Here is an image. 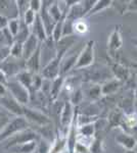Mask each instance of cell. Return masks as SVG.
I'll return each instance as SVG.
<instances>
[{"mask_svg": "<svg viewBox=\"0 0 137 153\" xmlns=\"http://www.w3.org/2000/svg\"><path fill=\"white\" fill-rule=\"evenodd\" d=\"M6 88L8 94L13 97L17 102L23 106H27L31 100V92L24 87L21 83H19L14 78L8 79L6 84Z\"/></svg>", "mask_w": 137, "mask_h": 153, "instance_id": "obj_1", "label": "cell"}, {"mask_svg": "<svg viewBox=\"0 0 137 153\" xmlns=\"http://www.w3.org/2000/svg\"><path fill=\"white\" fill-rule=\"evenodd\" d=\"M40 139V135L35 130L31 128H27L25 130H22L19 132L12 135L9 139H7L5 142V147L7 149H10L16 146L23 145L25 143H28L31 141H38Z\"/></svg>", "mask_w": 137, "mask_h": 153, "instance_id": "obj_2", "label": "cell"}, {"mask_svg": "<svg viewBox=\"0 0 137 153\" xmlns=\"http://www.w3.org/2000/svg\"><path fill=\"white\" fill-rule=\"evenodd\" d=\"M94 46H95V42L94 40H89L86 42L84 47L82 48L77 58L76 65L74 66V71H79L86 68L88 66L93 65L94 62Z\"/></svg>", "mask_w": 137, "mask_h": 153, "instance_id": "obj_3", "label": "cell"}, {"mask_svg": "<svg viewBox=\"0 0 137 153\" xmlns=\"http://www.w3.org/2000/svg\"><path fill=\"white\" fill-rule=\"evenodd\" d=\"M23 117L27 120L29 126L36 125L40 128H44L51 124V120L45 113L29 106H23Z\"/></svg>", "mask_w": 137, "mask_h": 153, "instance_id": "obj_4", "label": "cell"}, {"mask_svg": "<svg viewBox=\"0 0 137 153\" xmlns=\"http://www.w3.org/2000/svg\"><path fill=\"white\" fill-rule=\"evenodd\" d=\"M27 128H30V126L23 117H16L11 118L10 122L6 125L3 131L0 133V143L5 142L12 135H14L16 133L22 130L27 129Z\"/></svg>", "mask_w": 137, "mask_h": 153, "instance_id": "obj_5", "label": "cell"}, {"mask_svg": "<svg viewBox=\"0 0 137 153\" xmlns=\"http://www.w3.org/2000/svg\"><path fill=\"white\" fill-rule=\"evenodd\" d=\"M63 56L55 54L53 58L50 59L40 71V75L44 80L52 81L61 76V62Z\"/></svg>", "mask_w": 137, "mask_h": 153, "instance_id": "obj_6", "label": "cell"}, {"mask_svg": "<svg viewBox=\"0 0 137 153\" xmlns=\"http://www.w3.org/2000/svg\"><path fill=\"white\" fill-rule=\"evenodd\" d=\"M0 70L5 74V76L8 79L14 78L19 73L26 70L25 68V60L23 58L16 59L9 56L5 61H3L0 65Z\"/></svg>", "mask_w": 137, "mask_h": 153, "instance_id": "obj_7", "label": "cell"}, {"mask_svg": "<svg viewBox=\"0 0 137 153\" xmlns=\"http://www.w3.org/2000/svg\"><path fill=\"white\" fill-rule=\"evenodd\" d=\"M75 115V107L72 105V103L70 101H66L61 110V115H59V124H61V131L64 135L67 136V133L71 127L72 123L74 120Z\"/></svg>", "mask_w": 137, "mask_h": 153, "instance_id": "obj_8", "label": "cell"}, {"mask_svg": "<svg viewBox=\"0 0 137 153\" xmlns=\"http://www.w3.org/2000/svg\"><path fill=\"white\" fill-rule=\"evenodd\" d=\"M0 105L8 111L10 114L16 117H23V105L19 104L17 101L11 97L9 94H7L3 97L0 98Z\"/></svg>", "mask_w": 137, "mask_h": 153, "instance_id": "obj_9", "label": "cell"}, {"mask_svg": "<svg viewBox=\"0 0 137 153\" xmlns=\"http://www.w3.org/2000/svg\"><path fill=\"white\" fill-rule=\"evenodd\" d=\"M123 45V39H122L121 35V26L117 25L115 26L114 30L112 31L111 35L109 37L108 40V51L112 56H114V54L119 51L122 48Z\"/></svg>", "mask_w": 137, "mask_h": 153, "instance_id": "obj_10", "label": "cell"}, {"mask_svg": "<svg viewBox=\"0 0 137 153\" xmlns=\"http://www.w3.org/2000/svg\"><path fill=\"white\" fill-rule=\"evenodd\" d=\"M41 65H42V60H41V45H40L37 48V50L27 60H25V68L32 74H40Z\"/></svg>", "mask_w": 137, "mask_h": 153, "instance_id": "obj_11", "label": "cell"}, {"mask_svg": "<svg viewBox=\"0 0 137 153\" xmlns=\"http://www.w3.org/2000/svg\"><path fill=\"white\" fill-rule=\"evenodd\" d=\"M115 141L118 145H120L121 147H123L126 151H132L135 150L137 146V140L134 136H132L128 133L122 132L120 134H118L115 138Z\"/></svg>", "mask_w": 137, "mask_h": 153, "instance_id": "obj_12", "label": "cell"}, {"mask_svg": "<svg viewBox=\"0 0 137 153\" xmlns=\"http://www.w3.org/2000/svg\"><path fill=\"white\" fill-rule=\"evenodd\" d=\"M124 117H125V112L121 107H116L111 110L108 117V129L112 130L118 127L121 128L124 122Z\"/></svg>", "mask_w": 137, "mask_h": 153, "instance_id": "obj_13", "label": "cell"}, {"mask_svg": "<svg viewBox=\"0 0 137 153\" xmlns=\"http://www.w3.org/2000/svg\"><path fill=\"white\" fill-rule=\"evenodd\" d=\"M112 73L114 75V78L119 80L122 83H125L126 81H128L130 79L131 71L128 68H126L124 65L118 62V61H115L112 65Z\"/></svg>", "mask_w": 137, "mask_h": 153, "instance_id": "obj_14", "label": "cell"}, {"mask_svg": "<svg viewBox=\"0 0 137 153\" xmlns=\"http://www.w3.org/2000/svg\"><path fill=\"white\" fill-rule=\"evenodd\" d=\"M42 42H40L34 35H30V37L23 43V59L27 60L30 56L33 54L37 48L41 45Z\"/></svg>", "mask_w": 137, "mask_h": 153, "instance_id": "obj_15", "label": "cell"}, {"mask_svg": "<svg viewBox=\"0 0 137 153\" xmlns=\"http://www.w3.org/2000/svg\"><path fill=\"white\" fill-rule=\"evenodd\" d=\"M64 82H66V76H59L56 79L52 80L50 82V90H49V98L52 101H55L58 98L61 90L64 88Z\"/></svg>", "mask_w": 137, "mask_h": 153, "instance_id": "obj_16", "label": "cell"}, {"mask_svg": "<svg viewBox=\"0 0 137 153\" xmlns=\"http://www.w3.org/2000/svg\"><path fill=\"white\" fill-rule=\"evenodd\" d=\"M31 34L36 37L40 42H44L48 38L47 33L45 31V28H44V25L42 23L41 19L39 18L38 14H37L36 19H35L34 24L31 26Z\"/></svg>", "mask_w": 137, "mask_h": 153, "instance_id": "obj_17", "label": "cell"}, {"mask_svg": "<svg viewBox=\"0 0 137 153\" xmlns=\"http://www.w3.org/2000/svg\"><path fill=\"white\" fill-rule=\"evenodd\" d=\"M80 53V52H79ZM79 53H74L71 55H64L61 62V76H66L67 74H69L72 70H74V66L76 65L77 58H78Z\"/></svg>", "mask_w": 137, "mask_h": 153, "instance_id": "obj_18", "label": "cell"}, {"mask_svg": "<svg viewBox=\"0 0 137 153\" xmlns=\"http://www.w3.org/2000/svg\"><path fill=\"white\" fill-rule=\"evenodd\" d=\"M67 150V136L59 132L52 141L49 153H64Z\"/></svg>", "mask_w": 137, "mask_h": 153, "instance_id": "obj_19", "label": "cell"}, {"mask_svg": "<svg viewBox=\"0 0 137 153\" xmlns=\"http://www.w3.org/2000/svg\"><path fill=\"white\" fill-rule=\"evenodd\" d=\"M123 84L124 83L120 82V81L117 80V79H115V78L112 79V80H109V82H106V84H103V85L101 86V95L109 96V95L115 94V93L122 87Z\"/></svg>", "mask_w": 137, "mask_h": 153, "instance_id": "obj_20", "label": "cell"}, {"mask_svg": "<svg viewBox=\"0 0 137 153\" xmlns=\"http://www.w3.org/2000/svg\"><path fill=\"white\" fill-rule=\"evenodd\" d=\"M95 132H96L95 123L77 127V136L81 138H84V139L92 140L95 137Z\"/></svg>", "mask_w": 137, "mask_h": 153, "instance_id": "obj_21", "label": "cell"}, {"mask_svg": "<svg viewBox=\"0 0 137 153\" xmlns=\"http://www.w3.org/2000/svg\"><path fill=\"white\" fill-rule=\"evenodd\" d=\"M113 3H114V1H112V0H97V1L94 2L92 8L89 10L88 13L86 14L85 18L94 16V14L98 13V12L103 11V10H104V9L109 8V7L113 6Z\"/></svg>", "mask_w": 137, "mask_h": 153, "instance_id": "obj_22", "label": "cell"}, {"mask_svg": "<svg viewBox=\"0 0 137 153\" xmlns=\"http://www.w3.org/2000/svg\"><path fill=\"white\" fill-rule=\"evenodd\" d=\"M33 76L34 74L30 73L27 70L22 71L21 73H19L17 75L14 76V79L19 83H21L24 87H26L28 90L31 92V87H32V81H33Z\"/></svg>", "mask_w": 137, "mask_h": 153, "instance_id": "obj_23", "label": "cell"}, {"mask_svg": "<svg viewBox=\"0 0 137 153\" xmlns=\"http://www.w3.org/2000/svg\"><path fill=\"white\" fill-rule=\"evenodd\" d=\"M47 11H48L50 18L53 19L55 24L61 19V18L63 16V14L64 12V10H61V9L58 2H56V1H50L48 7H47Z\"/></svg>", "mask_w": 137, "mask_h": 153, "instance_id": "obj_24", "label": "cell"}, {"mask_svg": "<svg viewBox=\"0 0 137 153\" xmlns=\"http://www.w3.org/2000/svg\"><path fill=\"white\" fill-rule=\"evenodd\" d=\"M64 19H66V11L64 12V14L61 18V19H59V21L55 24L53 31H52L51 38H52V40L54 41V43H57V42L63 38V30H64Z\"/></svg>", "mask_w": 137, "mask_h": 153, "instance_id": "obj_25", "label": "cell"}, {"mask_svg": "<svg viewBox=\"0 0 137 153\" xmlns=\"http://www.w3.org/2000/svg\"><path fill=\"white\" fill-rule=\"evenodd\" d=\"M30 35H31V28L22 22L19 32H17V34L14 36V42L24 43V42L30 37Z\"/></svg>", "mask_w": 137, "mask_h": 153, "instance_id": "obj_26", "label": "cell"}, {"mask_svg": "<svg viewBox=\"0 0 137 153\" xmlns=\"http://www.w3.org/2000/svg\"><path fill=\"white\" fill-rule=\"evenodd\" d=\"M37 142L38 141H31L25 143L23 145L13 147L16 149L14 153H35L37 149Z\"/></svg>", "mask_w": 137, "mask_h": 153, "instance_id": "obj_27", "label": "cell"}, {"mask_svg": "<svg viewBox=\"0 0 137 153\" xmlns=\"http://www.w3.org/2000/svg\"><path fill=\"white\" fill-rule=\"evenodd\" d=\"M83 98H84L83 91H82L81 88H78V89H75L73 92H72L69 101L72 103V105H73L74 107H78V106L81 104L82 101H83Z\"/></svg>", "mask_w": 137, "mask_h": 153, "instance_id": "obj_28", "label": "cell"}, {"mask_svg": "<svg viewBox=\"0 0 137 153\" xmlns=\"http://www.w3.org/2000/svg\"><path fill=\"white\" fill-rule=\"evenodd\" d=\"M73 34H78V35H83L85 34L87 31H88V25L84 19H78V21L74 22L73 23Z\"/></svg>", "mask_w": 137, "mask_h": 153, "instance_id": "obj_29", "label": "cell"}, {"mask_svg": "<svg viewBox=\"0 0 137 153\" xmlns=\"http://www.w3.org/2000/svg\"><path fill=\"white\" fill-rule=\"evenodd\" d=\"M103 139L99 137H94L92 140L90 146H89V152L90 153H103Z\"/></svg>", "mask_w": 137, "mask_h": 153, "instance_id": "obj_30", "label": "cell"}, {"mask_svg": "<svg viewBox=\"0 0 137 153\" xmlns=\"http://www.w3.org/2000/svg\"><path fill=\"white\" fill-rule=\"evenodd\" d=\"M87 96L88 98L92 101H96L101 97V86L97 85H92L90 88L87 90Z\"/></svg>", "mask_w": 137, "mask_h": 153, "instance_id": "obj_31", "label": "cell"}, {"mask_svg": "<svg viewBox=\"0 0 137 153\" xmlns=\"http://www.w3.org/2000/svg\"><path fill=\"white\" fill-rule=\"evenodd\" d=\"M51 144H52V142L40 137V139L37 142L36 153H49L50 148H51Z\"/></svg>", "mask_w": 137, "mask_h": 153, "instance_id": "obj_32", "label": "cell"}, {"mask_svg": "<svg viewBox=\"0 0 137 153\" xmlns=\"http://www.w3.org/2000/svg\"><path fill=\"white\" fill-rule=\"evenodd\" d=\"M10 56L16 59L23 58V43L13 42L10 46Z\"/></svg>", "mask_w": 137, "mask_h": 153, "instance_id": "obj_33", "label": "cell"}, {"mask_svg": "<svg viewBox=\"0 0 137 153\" xmlns=\"http://www.w3.org/2000/svg\"><path fill=\"white\" fill-rule=\"evenodd\" d=\"M44 79L42 78L40 74H34L33 81H32V87H31V96L33 92H39L43 85Z\"/></svg>", "mask_w": 137, "mask_h": 153, "instance_id": "obj_34", "label": "cell"}, {"mask_svg": "<svg viewBox=\"0 0 137 153\" xmlns=\"http://www.w3.org/2000/svg\"><path fill=\"white\" fill-rule=\"evenodd\" d=\"M21 23L22 19L19 18H16V19H10L8 21V25H7V29L8 31L12 34V36H16L19 30V27H21Z\"/></svg>", "mask_w": 137, "mask_h": 153, "instance_id": "obj_35", "label": "cell"}, {"mask_svg": "<svg viewBox=\"0 0 137 153\" xmlns=\"http://www.w3.org/2000/svg\"><path fill=\"white\" fill-rule=\"evenodd\" d=\"M36 16H37V13H35V12L32 11L31 9H28V10L23 14V16L21 18V19L25 25H27V26L31 28V26L34 24Z\"/></svg>", "mask_w": 137, "mask_h": 153, "instance_id": "obj_36", "label": "cell"}, {"mask_svg": "<svg viewBox=\"0 0 137 153\" xmlns=\"http://www.w3.org/2000/svg\"><path fill=\"white\" fill-rule=\"evenodd\" d=\"M29 2L30 0H16V6L17 14H19V18L21 19L23 16V14L26 12L29 8Z\"/></svg>", "mask_w": 137, "mask_h": 153, "instance_id": "obj_37", "label": "cell"}, {"mask_svg": "<svg viewBox=\"0 0 137 153\" xmlns=\"http://www.w3.org/2000/svg\"><path fill=\"white\" fill-rule=\"evenodd\" d=\"M10 56V47L9 46H0V65L5 61Z\"/></svg>", "mask_w": 137, "mask_h": 153, "instance_id": "obj_38", "label": "cell"}, {"mask_svg": "<svg viewBox=\"0 0 137 153\" xmlns=\"http://www.w3.org/2000/svg\"><path fill=\"white\" fill-rule=\"evenodd\" d=\"M29 8L35 13L38 14L42 8V1L41 0H30L29 2Z\"/></svg>", "mask_w": 137, "mask_h": 153, "instance_id": "obj_39", "label": "cell"}, {"mask_svg": "<svg viewBox=\"0 0 137 153\" xmlns=\"http://www.w3.org/2000/svg\"><path fill=\"white\" fill-rule=\"evenodd\" d=\"M73 153H90V152H89V147L88 146L82 144V143H80V142H76Z\"/></svg>", "mask_w": 137, "mask_h": 153, "instance_id": "obj_40", "label": "cell"}, {"mask_svg": "<svg viewBox=\"0 0 137 153\" xmlns=\"http://www.w3.org/2000/svg\"><path fill=\"white\" fill-rule=\"evenodd\" d=\"M11 118H9L8 115L5 114H0V133L3 131L4 128L6 127V125L10 122Z\"/></svg>", "mask_w": 137, "mask_h": 153, "instance_id": "obj_41", "label": "cell"}, {"mask_svg": "<svg viewBox=\"0 0 137 153\" xmlns=\"http://www.w3.org/2000/svg\"><path fill=\"white\" fill-rule=\"evenodd\" d=\"M127 12H137V0H131L126 7Z\"/></svg>", "mask_w": 137, "mask_h": 153, "instance_id": "obj_42", "label": "cell"}, {"mask_svg": "<svg viewBox=\"0 0 137 153\" xmlns=\"http://www.w3.org/2000/svg\"><path fill=\"white\" fill-rule=\"evenodd\" d=\"M9 19H7L6 16L0 14V30H4L7 28V25H8Z\"/></svg>", "mask_w": 137, "mask_h": 153, "instance_id": "obj_43", "label": "cell"}, {"mask_svg": "<svg viewBox=\"0 0 137 153\" xmlns=\"http://www.w3.org/2000/svg\"><path fill=\"white\" fill-rule=\"evenodd\" d=\"M8 94V91H7L6 85H3V84H0V98L3 97Z\"/></svg>", "mask_w": 137, "mask_h": 153, "instance_id": "obj_44", "label": "cell"}, {"mask_svg": "<svg viewBox=\"0 0 137 153\" xmlns=\"http://www.w3.org/2000/svg\"><path fill=\"white\" fill-rule=\"evenodd\" d=\"M7 81H8V78L5 76V74L3 73L1 70H0V84H3V85H6Z\"/></svg>", "mask_w": 137, "mask_h": 153, "instance_id": "obj_45", "label": "cell"}, {"mask_svg": "<svg viewBox=\"0 0 137 153\" xmlns=\"http://www.w3.org/2000/svg\"><path fill=\"white\" fill-rule=\"evenodd\" d=\"M132 43H133L134 45H135L136 47H137V38H133V39H132Z\"/></svg>", "mask_w": 137, "mask_h": 153, "instance_id": "obj_46", "label": "cell"}, {"mask_svg": "<svg viewBox=\"0 0 137 153\" xmlns=\"http://www.w3.org/2000/svg\"><path fill=\"white\" fill-rule=\"evenodd\" d=\"M125 153H137L135 150H132V151H125Z\"/></svg>", "mask_w": 137, "mask_h": 153, "instance_id": "obj_47", "label": "cell"}, {"mask_svg": "<svg viewBox=\"0 0 137 153\" xmlns=\"http://www.w3.org/2000/svg\"><path fill=\"white\" fill-rule=\"evenodd\" d=\"M35 153H36V152H35Z\"/></svg>", "mask_w": 137, "mask_h": 153, "instance_id": "obj_48", "label": "cell"}]
</instances>
